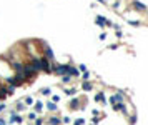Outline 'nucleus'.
Returning a JSON list of instances; mask_svg holds the SVG:
<instances>
[{
  "instance_id": "f257e3e1",
  "label": "nucleus",
  "mask_w": 148,
  "mask_h": 125,
  "mask_svg": "<svg viewBox=\"0 0 148 125\" xmlns=\"http://www.w3.org/2000/svg\"><path fill=\"white\" fill-rule=\"evenodd\" d=\"M67 72H68V64H57V65H53V68H52V74L60 75V77L67 75Z\"/></svg>"
},
{
  "instance_id": "7ed1b4c3",
  "label": "nucleus",
  "mask_w": 148,
  "mask_h": 125,
  "mask_svg": "<svg viewBox=\"0 0 148 125\" xmlns=\"http://www.w3.org/2000/svg\"><path fill=\"white\" fill-rule=\"evenodd\" d=\"M80 105V98H72V102H70V108H78Z\"/></svg>"
},
{
  "instance_id": "f03ea898",
  "label": "nucleus",
  "mask_w": 148,
  "mask_h": 125,
  "mask_svg": "<svg viewBox=\"0 0 148 125\" xmlns=\"http://www.w3.org/2000/svg\"><path fill=\"white\" fill-rule=\"evenodd\" d=\"M40 48H42V53H43L42 57H45L47 60H50V62H52V60H53V52L50 50L48 45H47V43H42V47H40Z\"/></svg>"
}]
</instances>
